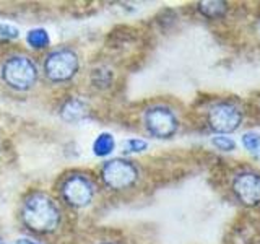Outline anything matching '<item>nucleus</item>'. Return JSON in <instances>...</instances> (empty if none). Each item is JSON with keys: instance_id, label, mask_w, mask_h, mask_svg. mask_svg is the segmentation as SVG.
<instances>
[{"instance_id": "obj_1", "label": "nucleus", "mask_w": 260, "mask_h": 244, "mask_svg": "<svg viewBox=\"0 0 260 244\" xmlns=\"http://www.w3.org/2000/svg\"><path fill=\"white\" fill-rule=\"evenodd\" d=\"M23 223L36 233H51L59 225L60 214L46 194H31L21 210Z\"/></svg>"}, {"instance_id": "obj_2", "label": "nucleus", "mask_w": 260, "mask_h": 244, "mask_svg": "<svg viewBox=\"0 0 260 244\" xmlns=\"http://www.w3.org/2000/svg\"><path fill=\"white\" fill-rule=\"evenodd\" d=\"M2 77L15 89H29L38 78V69L32 60L24 55L10 57L2 67Z\"/></svg>"}, {"instance_id": "obj_3", "label": "nucleus", "mask_w": 260, "mask_h": 244, "mask_svg": "<svg viewBox=\"0 0 260 244\" xmlns=\"http://www.w3.org/2000/svg\"><path fill=\"white\" fill-rule=\"evenodd\" d=\"M242 122V111L230 101H221L208 111V126L213 132L224 135L239 129Z\"/></svg>"}, {"instance_id": "obj_4", "label": "nucleus", "mask_w": 260, "mask_h": 244, "mask_svg": "<svg viewBox=\"0 0 260 244\" xmlns=\"http://www.w3.org/2000/svg\"><path fill=\"white\" fill-rule=\"evenodd\" d=\"M44 70L46 75L52 81L70 80L78 70V59L69 49H60V51H55L47 57Z\"/></svg>"}, {"instance_id": "obj_5", "label": "nucleus", "mask_w": 260, "mask_h": 244, "mask_svg": "<svg viewBox=\"0 0 260 244\" xmlns=\"http://www.w3.org/2000/svg\"><path fill=\"white\" fill-rule=\"evenodd\" d=\"M137 168L127 160H112L103 168V179L111 189H127L137 181Z\"/></svg>"}, {"instance_id": "obj_6", "label": "nucleus", "mask_w": 260, "mask_h": 244, "mask_svg": "<svg viewBox=\"0 0 260 244\" xmlns=\"http://www.w3.org/2000/svg\"><path fill=\"white\" fill-rule=\"evenodd\" d=\"M145 126L151 135L158 138H169L176 134L179 124L173 111L165 106H156V108L146 111Z\"/></svg>"}, {"instance_id": "obj_7", "label": "nucleus", "mask_w": 260, "mask_h": 244, "mask_svg": "<svg viewBox=\"0 0 260 244\" xmlns=\"http://www.w3.org/2000/svg\"><path fill=\"white\" fill-rule=\"evenodd\" d=\"M233 192L242 205H260V174L252 173V171L239 173L233 181Z\"/></svg>"}, {"instance_id": "obj_8", "label": "nucleus", "mask_w": 260, "mask_h": 244, "mask_svg": "<svg viewBox=\"0 0 260 244\" xmlns=\"http://www.w3.org/2000/svg\"><path fill=\"white\" fill-rule=\"evenodd\" d=\"M93 184L89 179L83 176H72L62 186V195L70 205L73 207H85L93 199Z\"/></svg>"}, {"instance_id": "obj_9", "label": "nucleus", "mask_w": 260, "mask_h": 244, "mask_svg": "<svg viewBox=\"0 0 260 244\" xmlns=\"http://www.w3.org/2000/svg\"><path fill=\"white\" fill-rule=\"evenodd\" d=\"M88 112V106L81 100H70L62 108V117L69 122H77L83 119Z\"/></svg>"}, {"instance_id": "obj_10", "label": "nucleus", "mask_w": 260, "mask_h": 244, "mask_svg": "<svg viewBox=\"0 0 260 244\" xmlns=\"http://www.w3.org/2000/svg\"><path fill=\"white\" fill-rule=\"evenodd\" d=\"M114 146H116V142H114V137L108 132L100 134L98 138L93 143V151L96 157H108V155L112 153Z\"/></svg>"}, {"instance_id": "obj_11", "label": "nucleus", "mask_w": 260, "mask_h": 244, "mask_svg": "<svg viewBox=\"0 0 260 244\" xmlns=\"http://www.w3.org/2000/svg\"><path fill=\"white\" fill-rule=\"evenodd\" d=\"M226 4L224 2H200L199 10L207 16V18H221L226 13Z\"/></svg>"}, {"instance_id": "obj_12", "label": "nucleus", "mask_w": 260, "mask_h": 244, "mask_svg": "<svg viewBox=\"0 0 260 244\" xmlns=\"http://www.w3.org/2000/svg\"><path fill=\"white\" fill-rule=\"evenodd\" d=\"M26 41L31 47H36V49H43L49 44V33L43 28H35L28 33Z\"/></svg>"}, {"instance_id": "obj_13", "label": "nucleus", "mask_w": 260, "mask_h": 244, "mask_svg": "<svg viewBox=\"0 0 260 244\" xmlns=\"http://www.w3.org/2000/svg\"><path fill=\"white\" fill-rule=\"evenodd\" d=\"M242 143L246 146V150L252 153L254 157L260 158V135L255 132H247L242 137Z\"/></svg>"}, {"instance_id": "obj_14", "label": "nucleus", "mask_w": 260, "mask_h": 244, "mask_svg": "<svg viewBox=\"0 0 260 244\" xmlns=\"http://www.w3.org/2000/svg\"><path fill=\"white\" fill-rule=\"evenodd\" d=\"M146 143L145 140H140V138H128V140L124 142V151L125 153H138V151H143L146 150Z\"/></svg>"}, {"instance_id": "obj_15", "label": "nucleus", "mask_w": 260, "mask_h": 244, "mask_svg": "<svg viewBox=\"0 0 260 244\" xmlns=\"http://www.w3.org/2000/svg\"><path fill=\"white\" fill-rule=\"evenodd\" d=\"M211 142H213V145L216 146L218 150H223V151H231V150L236 148V143H234L233 138L224 137V135H218Z\"/></svg>"}, {"instance_id": "obj_16", "label": "nucleus", "mask_w": 260, "mask_h": 244, "mask_svg": "<svg viewBox=\"0 0 260 244\" xmlns=\"http://www.w3.org/2000/svg\"><path fill=\"white\" fill-rule=\"evenodd\" d=\"M20 31L13 24H8V23H2L0 24V39H15L18 38Z\"/></svg>"}, {"instance_id": "obj_17", "label": "nucleus", "mask_w": 260, "mask_h": 244, "mask_svg": "<svg viewBox=\"0 0 260 244\" xmlns=\"http://www.w3.org/2000/svg\"><path fill=\"white\" fill-rule=\"evenodd\" d=\"M16 244H36V242H32L29 239H18V241H16Z\"/></svg>"}, {"instance_id": "obj_18", "label": "nucleus", "mask_w": 260, "mask_h": 244, "mask_svg": "<svg viewBox=\"0 0 260 244\" xmlns=\"http://www.w3.org/2000/svg\"><path fill=\"white\" fill-rule=\"evenodd\" d=\"M258 31H260V21H258Z\"/></svg>"}, {"instance_id": "obj_19", "label": "nucleus", "mask_w": 260, "mask_h": 244, "mask_svg": "<svg viewBox=\"0 0 260 244\" xmlns=\"http://www.w3.org/2000/svg\"><path fill=\"white\" fill-rule=\"evenodd\" d=\"M0 244H4V242H2V241H0Z\"/></svg>"}]
</instances>
